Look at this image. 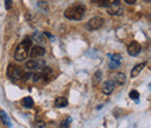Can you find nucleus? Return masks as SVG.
<instances>
[{
    "instance_id": "nucleus-1",
    "label": "nucleus",
    "mask_w": 151,
    "mask_h": 128,
    "mask_svg": "<svg viewBox=\"0 0 151 128\" xmlns=\"http://www.w3.org/2000/svg\"><path fill=\"white\" fill-rule=\"evenodd\" d=\"M85 11H86V7L83 4L76 2L65 9L64 15H65V18L70 19V20L78 21V20H81L83 17L85 15Z\"/></svg>"
},
{
    "instance_id": "nucleus-2",
    "label": "nucleus",
    "mask_w": 151,
    "mask_h": 128,
    "mask_svg": "<svg viewBox=\"0 0 151 128\" xmlns=\"http://www.w3.org/2000/svg\"><path fill=\"white\" fill-rule=\"evenodd\" d=\"M30 47H32V38L29 36H26L23 38V41L18 46L17 51H15V55H14V58L18 62H23L28 57V53H29Z\"/></svg>"
},
{
    "instance_id": "nucleus-3",
    "label": "nucleus",
    "mask_w": 151,
    "mask_h": 128,
    "mask_svg": "<svg viewBox=\"0 0 151 128\" xmlns=\"http://www.w3.org/2000/svg\"><path fill=\"white\" fill-rule=\"evenodd\" d=\"M7 76L12 80H18V79L23 77V71L18 67H15L13 64H9L8 68H7Z\"/></svg>"
},
{
    "instance_id": "nucleus-4",
    "label": "nucleus",
    "mask_w": 151,
    "mask_h": 128,
    "mask_svg": "<svg viewBox=\"0 0 151 128\" xmlns=\"http://www.w3.org/2000/svg\"><path fill=\"white\" fill-rule=\"evenodd\" d=\"M104 19L100 18V17H95V18H92L86 25V28L88 30H96L99 28H101L104 26Z\"/></svg>"
},
{
    "instance_id": "nucleus-5",
    "label": "nucleus",
    "mask_w": 151,
    "mask_h": 128,
    "mask_svg": "<svg viewBox=\"0 0 151 128\" xmlns=\"http://www.w3.org/2000/svg\"><path fill=\"white\" fill-rule=\"evenodd\" d=\"M141 44L138 42H132L128 46V54L130 56H137L141 53Z\"/></svg>"
},
{
    "instance_id": "nucleus-6",
    "label": "nucleus",
    "mask_w": 151,
    "mask_h": 128,
    "mask_svg": "<svg viewBox=\"0 0 151 128\" xmlns=\"http://www.w3.org/2000/svg\"><path fill=\"white\" fill-rule=\"evenodd\" d=\"M107 12L111 15H122L123 14V7L120 4H115V5L107 8Z\"/></svg>"
},
{
    "instance_id": "nucleus-7",
    "label": "nucleus",
    "mask_w": 151,
    "mask_h": 128,
    "mask_svg": "<svg viewBox=\"0 0 151 128\" xmlns=\"http://www.w3.org/2000/svg\"><path fill=\"white\" fill-rule=\"evenodd\" d=\"M114 89H115V82L112 79L106 80L102 85V92H104V94H107V95L111 94L114 91Z\"/></svg>"
},
{
    "instance_id": "nucleus-8",
    "label": "nucleus",
    "mask_w": 151,
    "mask_h": 128,
    "mask_svg": "<svg viewBox=\"0 0 151 128\" xmlns=\"http://www.w3.org/2000/svg\"><path fill=\"white\" fill-rule=\"evenodd\" d=\"M45 54V49L41 46H35L32 48V51H30V56L33 58H36V57H42V56Z\"/></svg>"
},
{
    "instance_id": "nucleus-9",
    "label": "nucleus",
    "mask_w": 151,
    "mask_h": 128,
    "mask_svg": "<svg viewBox=\"0 0 151 128\" xmlns=\"http://www.w3.org/2000/svg\"><path fill=\"white\" fill-rule=\"evenodd\" d=\"M93 2H94L95 5L100 6V7L108 8V7L113 6L115 4H119V0H93Z\"/></svg>"
},
{
    "instance_id": "nucleus-10",
    "label": "nucleus",
    "mask_w": 151,
    "mask_h": 128,
    "mask_svg": "<svg viewBox=\"0 0 151 128\" xmlns=\"http://www.w3.org/2000/svg\"><path fill=\"white\" fill-rule=\"evenodd\" d=\"M147 65V62H142V63H139V64H137V65H135L134 68H132V72H130V76H132V78H135L136 76H138L141 71L144 69V67Z\"/></svg>"
},
{
    "instance_id": "nucleus-11",
    "label": "nucleus",
    "mask_w": 151,
    "mask_h": 128,
    "mask_svg": "<svg viewBox=\"0 0 151 128\" xmlns=\"http://www.w3.org/2000/svg\"><path fill=\"white\" fill-rule=\"evenodd\" d=\"M40 65H41V63L37 62L36 59H30V61H28V62H26V68L28 69V70H37L38 68H40Z\"/></svg>"
},
{
    "instance_id": "nucleus-12",
    "label": "nucleus",
    "mask_w": 151,
    "mask_h": 128,
    "mask_svg": "<svg viewBox=\"0 0 151 128\" xmlns=\"http://www.w3.org/2000/svg\"><path fill=\"white\" fill-rule=\"evenodd\" d=\"M0 120L2 121L4 125L8 126V127H12V122H11V119L8 116V114L5 112V111H0Z\"/></svg>"
},
{
    "instance_id": "nucleus-13",
    "label": "nucleus",
    "mask_w": 151,
    "mask_h": 128,
    "mask_svg": "<svg viewBox=\"0 0 151 128\" xmlns=\"http://www.w3.org/2000/svg\"><path fill=\"white\" fill-rule=\"evenodd\" d=\"M114 82H115V84H117V85H123L124 83H126V76H124V73L120 72V73H116L115 74V77H114L113 79Z\"/></svg>"
},
{
    "instance_id": "nucleus-14",
    "label": "nucleus",
    "mask_w": 151,
    "mask_h": 128,
    "mask_svg": "<svg viewBox=\"0 0 151 128\" xmlns=\"http://www.w3.org/2000/svg\"><path fill=\"white\" fill-rule=\"evenodd\" d=\"M68 99L66 98H64V97H59V98H57L56 101H55V106H56L57 108H63V107H66L68 106Z\"/></svg>"
},
{
    "instance_id": "nucleus-15",
    "label": "nucleus",
    "mask_w": 151,
    "mask_h": 128,
    "mask_svg": "<svg viewBox=\"0 0 151 128\" xmlns=\"http://www.w3.org/2000/svg\"><path fill=\"white\" fill-rule=\"evenodd\" d=\"M22 105L26 107V108H33L34 106V100L32 97H24L22 99Z\"/></svg>"
},
{
    "instance_id": "nucleus-16",
    "label": "nucleus",
    "mask_w": 151,
    "mask_h": 128,
    "mask_svg": "<svg viewBox=\"0 0 151 128\" xmlns=\"http://www.w3.org/2000/svg\"><path fill=\"white\" fill-rule=\"evenodd\" d=\"M129 97H130V99H132L136 104H138L139 103V93L136 91V90H132V91H130V93H129Z\"/></svg>"
},
{
    "instance_id": "nucleus-17",
    "label": "nucleus",
    "mask_w": 151,
    "mask_h": 128,
    "mask_svg": "<svg viewBox=\"0 0 151 128\" xmlns=\"http://www.w3.org/2000/svg\"><path fill=\"white\" fill-rule=\"evenodd\" d=\"M33 37H34V40H35L37 43H44V42H45V40H44V34H41V33H38V32H36Z\"/></svg>"
},
{
    "instance_id": "nucleus-18",
    "label": "nucleus",
    "mask_w": 151,
    "mask_h": 128,
    "mask_svg": "<svg viewBox=\"0 0 151 128\" xmlns=\"http://www.w3.org/2000/svg\"><path fill=\"white\" fill-rule=\"evenodd\" d=\"M71 121H72V118L68 116L64 121L60 122V128H69L70 127V125H71Z\"/></svg>"
},
{
    "instance_id": "nucleus-19",
    "label": "nucleus",
    "mask_w": 151,
    "mask_h": 128,
    "mask_svg": "<svg viewBox=\"0 0 151 128\" xmlns=\"http://www.w3.org/2000/svg\"><path fill=\"white\" fill-rule=\"evenodd\" d=\"M108 57H109V61H119V62H121V59H122V56L119 55V54H108Z\"/></svg>"
},
{
    "instance_id": "nucleus-20",
    "label": "nucleus",
    "mask_w": 151,
    "mask_h": 128,
    "mask_svg": "<svg viewBox=\"0 0 151 128\" xmlns=\"http://www.w3.org/2000/svg\"><path fill=\"white\" fill-rule=\"evenodd\" d=\"M120 67V62L119 61H111L109 62V68L111 69H116Z\"/></svg>"
},
{
    "instance_id": "nucleus-21",
    "label": "nucleus",
    "mask_w": 151,
    "mask_h": 128,
    "mask_svg": "<svg viewBox=\"0 0 151 128\" xmlns=\"http://www.w3.org/2000/svg\"><path fill=\"white\" fill-rule=\"evenodd\" d=\"M101 77H102L101 71H96V72L94 73V82L95 83H99V82L101 80Z\"/></svg>"
},
{
    "instance_id": "nucleus-22",
    "label": "nucleus",
    "mask_w": 151,
    "mask_h": 128,
    "mask_svg": "<svg viewBox=\"0 0 151 128\" xmlns=\"http://www.w3.org/2000/svg\"><path fill=\"white\" fill-rule=\"evenodd\" d=\"M12 6H13V1L12 0H5V8L7 11H9L12 8Z\"/></svg>"
},
{
    "instance_id": "nucleus-23",
    "label": "nucleus",
    "mask_w": 151,
    "mask_h": 128,
    "mask_svg": "<svg viewBox=\"0 0 151 128\" xmlns=\"http://www.w3.org/2000/svg\"><path fill=\"white\" fill-rule=\"evenodd\" d=\"M35 126L37 128H45V122H43V121H36Z\"/></svg>"
},
{
    "instance_id": "nucleus-24",
    "label": "nucleus",
    "mask_w": 151,
    "mask_h": 128,
    "mask_svg": "<svg viewBox=\"0 0 151 128\" xmlns=\"http://www.w3.org/2000/svg\"><path fill=\"white\" fill-rule=\"evenodd\" d=\"M127 4H129V5H134L135 2H136V0H124Z\"/></svg>"
},
{
    "instance_id": "nucleus-25",
    "label": "nucleus",
    "mask_w": 151,
    "mask_h": 128,
    "mask_svg": "<svg viewBox=\"0 0 151 128\" xmlns=\"http://www.w3.org/2000/svg\"><path fill=\"white\" fill-rule=\"evenodd\" d=\"M149 89H150V91H151V83L149 84Z\"/></svg>"
},
{
    "instance_id": "nucleus-26",
    "label": "nucleus",
    "mask_w": 151,
    "mask_h": 128,
    "mask_svg": "<svg viewBox=\"0 0 151 128\" xmlns=\"http://www.w3.org/2000/svg\"><path fill=\"white\" fill-rule=\"evenodd\" d=\"M145 1H151V0H145Z\"/></svg>"
}]
</instances>
